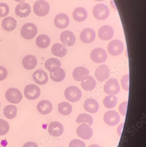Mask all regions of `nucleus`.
Returning a JSON list of instances; mask_svg holds the SVG:
<instances>
[{
    "label": "nucleus",
    "instance_id": "nucleus-22",
    "mask_svg": "<svg viewBox=\"0 0 146 147\" xmlns=\"http://www.w3.org/2000/svg\"><path fill=\"white\" fill-rule=\"evenodd\" d=\"M38 64L37 59L32 55H26L22 60L23 67L27 70H33Z\"/></svg>",
    "mask_w": 146,
    "mask_h": 147
},
{
    "label": "nucleus",
    "instance_id": "nucleus-26",
    "mask_svg": "<svg viewBox=\"0 0 146 147\" xmlns=\"http://www.w3.org/2000/svg\"><path fill=\"white\" fill-rule=\"evenodd\" d=\"M67 52L68 49L66 46L59 43L54 44L52 46V53L57 57H62L66 54Z\"/></svg>",
    "mask_w": 146,
    "mask_h": 147
},
{
    "label": "nucleus",
    "instance_id": "nucleus-38",
    "mask_svg": "<svg viewBox=\"0 0 146 147\" xmlns=\"http://www.w3.org/2000/svg\"><path fill=\"white\" fill-rule=\"evenodd\" d=\"M69 147H86V144L84 142L80 140L75 139L70 142Z\"/></svg>",
    "mask_w": 146,
    "mask_h": 147
},
{
    "label": "nucleus",
    "instance_id": "nucleus-14",
    "mask_svg": "<svg viewBox=\"0 0 146 147\" xmlns=\"http://www.w3.org/2000/svg\"><path fill=\"white\" fill-rule=\"evenodd\" d=\"M31 8L29 4L24 2H21L16 6L15 13L16 15L21 18H25L30 14Z\"/></svg>",
    "mask_w": 146,
    "mask_h": 147
},
{
    "label": "nucleus",
    "instance_id": "nucleus-21",
    "mask_svg": "<svg viewBox=\"0 0 146 147\" xmlns=\"http://www.w3.org/2000/svg\"><path fill=\"white\" fill-rule=\"evenodd\" d=\"M37 108L40 114L45 115L48 114L52 111L53 106L50 101L48 100H43L38 103Z\"/></svg>",
    "mask_w": 146,
    "mask_h": 147
},
{
    "label": "nucleus",
    "instance_id": "nucleus-11",
    "mask_svg": "<svg viewBox=\"0 0 146 147\" xmlns=\"http://www.w3.org/2000/svg\"><path fill=\"white\" fill-rule=\"evenodd\" d=\"M48 131L51 136L54 137H59L63 134L64 127L59 122L53 121L49 125Z\"/></svg>",
    "mask_w": 146,
    "mask_h": 147
},
{
    "label": "nucleus",
    "instance_id": "nucleus-40",
    "mask_svg": "<svg viewBox=\"0 0 146 147\" xmlns=\"http://www.w3.org/2000/svg\"><path fill=\"white\" fill-rule=\"evenodd\" d=\"M8 71L3 66H0V81L5 80L8 76Z\"/></svg>",
    "mask_w": 146,
    "mask_h": 147
},
{
    "label": "nucleus",
    "instance_id": "nucleus-19",
    "mask_svg": "<svg viewBox=\"0 0 146 147\" xmlns=\"http://www.w3.org/2000/svg\"><path fill=\"white\" fill-rule=\"evenodd\" d=\"M54 24L57 28L59 29L66 28L69 24L68 16L64 13H61L55 16Z\"/></svg>",
    "mask_w": 146,
    "mask_h": 147
},
{
    "label": "nucleus",
    "instance_id": "nucleus-15",
    "mask_svg": "<svg viewBox=\"0 0 146 147\" xmlns=\"http://www.w3.org/2000/svg\"><path fill=\"white\" fill-rule=\"evenodd\" d=\"M60 40L64 45L68 47L72 46L76 42V38L73 33L69 30L62 32L60 35Z\"/></svg>",
    "mask_w": 146,
    "mask_h": 147
},
{
    "label": "nucleus",
    "instance_id": "nucleus-45",
    "mask_svg": "<svg viewBox=\"0 0 146 147\" xmlns=\"http://www.w3.org/2000/svg\"><path fill=\"white\" fill-rule=\"evenodd\" d=\"M0 106H1V102H0Z\"/></svg>",
    "mask_w": 146,
    "mask_h": 147
},
{
    "label": "nucleus",
    "instance_id": "nucleus-16",
    "mask_svg": "<svg viewBox=\"0 0 146 147\" xmlns=\"http://www.w3.org/2000/svg\"><path fill=\"white\" fill-rule=\"evenodd\" d=\"M96 34L92 29L86 28L83 30L80 34V39L82 42L90 43L94 41Z\"/></svg>",
    "mask_w": 146,
    "mask_h": 147
},
{
    "label": "nucleus",
    "instance_id": "nucleus-17",
    "mask_svg": "<svg viewBox=\"0 0 146 147\" xmlns=\"http://www.w3.org/2000/svg\"><path fill=\"white\" fill-rule=\"evenodd\" d=\"M98 34L100 39L104 41H108L113 36L114 30L109 26H104L99 30Z\"/></svg>",
    "mask_w": 146,
    "mask_h": 147
},
{
    "label": "nucleus",
    "instance_id": "nucleus-10",
    "mask_svg": "<svg viewBox=\"0 0 146 147\" xmlns=\"http://www.w3.org/2000/svg\"><path fill=\"white\" fill-rule=\"evenodd\" d=\"M120 117L118 112L115 111H109L104 114V120L108 125L115 126L120 121Z\"/></svg>",
    "mask_w": 146,
    "mask_h": 147
},
{
    "label": "nucleus",
    "instance_id": "nucleus-1",
    "mask_svg": "<svg viewBox=\"0 0 146 147\" xmlns=\"http://www.w3.org/2000/svg\"><path fill=\"white\" fill-rule=\"evenodd\" d=\"M38 28L32 23H26L21 29V35L24 38L30 40L33 38L38 33Z\"/></svg>",
    "mask_w": 146,
    "mask_h": 147
},
{
    "label": "nucleus",
    "instance_id": "nucleus-37",
    "mask_svg": "<svg viewBox=\"0 0 146 147\" xmlns=\"http://www.w3.org/2000/svg\"><path fill=\"white\" fill-rule=\"evenodd\" d=\"M129 75L128 74L125 75L121 79V85L124 90L126 91H129Z\"/></svg>",
    "mask_w": 146,
    "mask_h": 147
},
{
    "label": "nucleus",
    "instance_id": "nucleus-29",
    "mask_svg": "<svg viewBox=\"0 0 146 147\" xmlns=\"http://www.w3.org/2000/svg\"><path fill=\"white\" fill-rule=\"evenodd\" d=\"M50 43L51 40L50 38L45 34L40 35L36 38V45L40 48H46L50 45Z\"/></svg>",
    "mask_w": 146,
    "mask_h": 147
},
{
    "label": "nucleus",
    "instance_id": "nucleus-34",
    "mask_svg": "<svg viewBox=\"0 0 146 147\" xmlns=\"http://www.w3.org/2000/svg\"><path fill=\"white\" fill-rule=\"evenodd\" d=\"M76 121L78 124H80V123H86L88 124L89 125H92L93 123V118L92 116L84 113L79 115L76 118Z\"/></svg>",
    "mask_w": 146,
    "mask_h": 147
},
{
    "label": "nucleus",
    "instance_id": "nucleus-4",
    "mask_svg": "<svg viewBox=\"0 0 146 147\" xmlns=\"http://www.w3.org/2000/svg\"><path fill=\"white\" fill-rule=\"evenodd\" d=\"M109 9L104 4H98L94 7L93 10V14L94 17L100 20L107 19L109 15Z\"/></svg>",
    "mask_w": 146,
    "mask_h": 147
},
{
    "label": "nucleus",
    "instance_id": "nucleus-31",
    "mask_svg": "<svg viewBox=\"0 0 146 147\" xmlns=\"http://www.w3.org/2000/svg\"><path fill=\"white\" fill-rule=\"evenodd\" d=\"M72 108L71 105L66 102H62L58 106V112L62 115H69L72 111Z\"/></svg>",
    "mask_w": 146,
    "mask_h": 147
},
{
    "label": "nucleus",
    "instance_id": "nucleus-33",
    "mask_svg": "<svg viewBox=\"0 0 146 147\" xmlns=\"http://www.w3.org/2000/svg\"><path fill=\"white\" fill-rule=\"evenodd\" d=\"M117 97L113 95L108 96L103 100L104 105L107 109H113L114 108L117 103Z\"/></svg>",
    "mask_w": 146,
    "mask_h": 147
},
{
    "label": "nucleus",
    "instance_id": "nucleus-24",
    "mask_svg": "<svg viewBox=\"0 0 146 147\" xmlns=\"http://www.w3.org/2000/svg\"><path fill=\"white\" fill-rule=\"evenodd\" d=\"M61 66L59 60L54 58L49 59L45 63V68L50 72H54L59 70Z\"/></svg>",
    "mask_w": 146,
    "mask_h": 147
},
{
    "label": "nucleus",
    "instance_id": "nucleus-46",
    "mask_svg": "<svg viewBox=\"0 0 146 147\" xmlns=\"http://www.w3.org/2000/svg\"><path fill=\"white\" fill-rule=\"evenodd\" d=\"M0 147H1V146H0Z\"/></svg>",
    "mask_w": 146,
    "mask_h": 147
},
{
    "label": "nucleus",
    "instance_id": "nucleus-5",
    "mask_svg": "<svg viewBox=\"0 0 146 147\" xmlns=\"http://www.w3.org/2000/svg\"><path fill=\"white\" fill-rule=\"evenodd\" d=\"M5 96L9 102L14 104L20 103L23 97L20 91L15 88H11L7 90Z\"/></svg>",
    "mask_w": 146,
    "mask_h": 147
},
{
    "label": "nucleus",
    "instance_id": "nucleus-28",
    "mask_svg": "<svg viewBox=\"0 0 146 147\" xmlns=\"http://www.w3.org/2000/svg\"><path fill=\"white\" fill-rule=\"evenodd\" d=\"M73 17L77 22H81L86 20L87 17V12L86 10L82 7L75 9L73 11Z\"/></svg>",
    "mask_w": 146,
    "mask_h": 147
},
{
    "label": "nucleus",
    "instance_id": "nucleus-20",
    "mask_svg": "<svg viewBox=\"0 0 146 147\" xmlns=\"http://www.w3.org/2000/svg\"><path fill=\"white\" fill-rule=\"evenodd\" d=\"M89 71L88 69L83 67H76L73 70L72 76L76 81L80 82L85 79L89 76Z\"/></svg>",
    "mask_w": 146,
    "mask_h": 147
},
{
    "label": "nucleus",
    "instance_id": "nucleus-32",
    "mask_svg": "<svg viewBox=\"0 0 146 147\" xmlns=\"http://www.w3.org/2000/svg\"><path fill=\"white\" fill-rule=\"evenodd\" d=\"M51 79L55 82H59L62 81L66 77V72L64 69L60 68L59 70L54 72L50 74Z\"/></svg>",
    "mask_w": 146,
    "mask_h": 147
},
{
    "label": "nucleus",
    "instance_id": "nucleus-7",
    "mask_svg": "<svg viewBox=\"0 0 146 147\" xmlns=\"http://www.w3.org/2000/svg\"><path fill=\"white\" fill-rule=\"evenodd\" d=\"M124 50L123 42L119 40H114L108 45L109 53L113 56H118L121 54Z\"/></svg>",
    "mask_w": 146,
    "mask_h": 147
},
{
    "label": "nucleus",
    "instance_id": "nucleus-43",
    "mask_svg": "<svg viewBox=\"0 0 146 147\" xmlns=\"http://www.w3.org/2000/svg\"><path fill=\"white\" fill-rule=\"evenodd\" d=\"M15 1H16L17 2H23L25 1V0H14Z\"/></svg>",
    "mask_w": 146,
    "mask_h": 147
},
{
    "label": "nucleus",
    "instance_id": "nucleus-9",
    "mask_svg": "<svg viewBox=\"0 0 146 147\" xmlns=\"http://www.w3.org/2000/svg\"><path fill=\"white\" fill-rule=\"evenodd\" d=\"M91 59L96 63H102L106 61L108 57L105 50L100 48L95 49L90 53Z\"/></svg>",
    "mask_w": 146,
    "mask_h": 147
},
{
    "label": "nucleus",
    "instance_id": "nucleus-8",
    "mask_svg": "<svg viewBox=\"0 0 146 147\" xmlns=\"http://www.w3.org/2000/svg\"><path fill=\"white\" fill-rule=\"evenodd\" d=\"M104 90V92L108 94H116L120 92V86L116 79L111 78L105 83Z\"/></svg>",
    "mask_w": 146,
    "mask_h": 147
},
{
    "label": "nucleus",
    "instance_id": "nucleus-18",
    "mask_svg": "<svg viewBox=\"0 0 146 147\" xmlns=\"http://www.w3.org/2000/svg\"><path fill=\"white\" fill-rule=\"evenodd\" d=\"M33 79L34 82L39 85L46 84L48 80L47 74L42 70H38L33 73Z\"/></svg>",
    "mask_w": 146,
    "mask_h": 147
},
{
    "label": "nucleus",
    "instance_id": "nucleus-25",
    "mask_svg": "<svg viewBox=\"0 0 146 147\" xmlns=\"http://www.w3.org/2000/svg\"><path fill=\"white\" fill-rule=\"evenodd\" d=\"M2 27L4 30L11 31L15 29L17 26V21L13 17L9 16L3 19L2 21Z\"/></svg>",
    "mask_w": 146,
    "mask_h": 147
},
{
    "label": "nucleus",
    "instance_id": "nucleus-47",
    "mask_svg": "<svg viewBox=\"0 0 146 147\" xmlns=\"http://www.w3.org/2000/svg\"></svg>",
    "mask_w": 146,
    "mask_h": 147
},
{
    "label": "nucleus",
    "instance_id": "nucleus-12",
    "mask_svg": "<svg viewBox=\"0 0 146 147\" xmlns=\"http://www.w3.org/2000/svg\"><path fill=\"white\" fill-rule=\"evenodd\" d=\"M76 133L80 138L84 140H88L91 138L93 132L92 129L89 125L83 123L77 128Z\"/></svg>",
    "mask_w": 146,
    "mask_h": 147
},
{
    "label": "nucleus",
    "instance_id": "nucleus-3",
    "mask_svg": "<svg viewBox=\"0 0 146 147\" xmlns=\"http://www.w3.org/2000/svg\"><path fill=\"white\" fill-rule=\"evenodd\" d=\"M64 95L68 100L73 103L77 102L80 100L82 96V92L77 87L71 86L66 89Z\"/></svg>",
    "mask_w": 146,
    "mask_h": 147
},
{
    "label": "nucleus",
    "instance_id": "nucleus-30",
    "mask_svg": "<svg viewBox=\"0 0 146 147\" xmlns=\"http://www.w3.org/2000/svg\"><path fill=\"white\" fill-rule=\"evenodd\" d=\"M3 112L6 118L12 119H14L17 115V108L15 106L9 105L5 107Z\"/></svg>",
    "mask_w": 146,
    "mask_h": 147
},
{
    "label": "nucleus",
    "instance_id": "nucleus-42",
    "mask_svg": "<svg viewBox=\"0 0 146 147\" xmlns=\"http://www.w3.org/2000/svg\"><path fill=\"white\" fill-rule=\"evenodd\" d=\"M88 147H101L99 145H96V144H92V145H90Z\"/></svg>",
    "mask_w": 146,
    "mask_h": 147
},
{
    "label": "nucleus",
    "instance_id": "nucleus-6",
    "mask_svg": "<svg viewBox=\"0 0 146 147\" xmlns=\"http://www.w3.org/2000/svg\"><path fill=\"white\" fill-rule=\"evenodd\" d=\"M24 94L26 98L28 100H36L40 96V90L37 85L29 84L25 87Z\"/></svg>",
    "mask_w": 146,
    "mask_h": 147
},
{
    "label": "nucleus",
    "instance_id": "nucleus-2",
    "mask_svg": "<svg viewBox=\"0 0 146 147\" xmlns=\"http://www.w3.org/2000/svg\"><path fill=\"white\" fill-rule=\"evenodd\" d=\"M33 10L36 15L40 17H43L48 14L50 6L44 0H39L34 4Z\"/></svg>",
    "mask_w": 146,
    "mask_h": 147
},
{
    "label": "nucleus",
    "instance_id": "nucleus-36",
    "mask_svg": "<svg viewBox=\"0 0 146 147\" xmlns=\"http://www.w3.org/2000/svg\"><path fill=\"white\" fill-rule=\"evenodd\" d=\"M9 12V6L5 3H0V17L6 16Z\"/></svg>",
    "mask_w": 146,
    "mask_h": 147
},
{
    "label": "nucleus",
    "instance_id": "nucleus-35",
    "mask_svg": "<svg viewBox=\"0 0 146 147\" xmlns=\"http://www.w3.org/2000/svg\"><path fill=\"white\" fill-rule=\"evenodd\" d=\"M10 126L7 121L0 119V136L5 135L9 130Z\"/></svg>",
    "mask_w": 146,
    "mask_h": 147
},
{
    "label": "nucleus",
    "instance_id": "nucleus-39",
    "mask_svg": "<svg viewBox=\"0 0 146 147\" xmlns=\"http://www.w3.org/2000/svg\"><path fill=\"white\" fill-rule=\"evenodd\" d=\"M128 102L125 101L121 103L119 106V111L122 115L126 116L127 114V108Z\"/></svg>",
    "mask_w": 146,
    "mask_h": 147
},
{
    "label": "nucleus",
    "instance_id": "nucleus-41",
    "mask_svg": "<svg viewBox=\"0 0 146 147\" xmlns=\"http://www.w3.org/2000/svg\"><path fill=\"white\" fill-rule=\"evenodd\" d=\"M23 147H38V144L33 142H29L25 143Z\"/></svg>",
    "mask_w": 146,
    "mask_h": 147
},
{
    "label": "nucleus",
    "instance_id": "nucleus-13",
    "mask_svg": "<svg viewBox=\"0 0 146 147\" xmlns=\"http://www.w3.org/2000/svg\"><path fill=\"white\" fill-rule=\"evenodd\" d=\"M109 76V68L105 64L100 66L95 71V76L96 79L101 82L108 79Z\"/></svg>",
    "mask_w": 146,
    "mask_h": 147
},
{
    "label": "nucleus",
    "instance_id": "nucleus-44",
    "mask_svg": "<svg viewBox=\"0 0 146 147\" xmlns=\"http://www.w3.org/2000/svg\"><path fill=\"white\" fill-rule=\"evenodd\" d=\"M94 1H104V0H94Z\"/></svg>",
    "mask_w": 146,
    "mask_h": 147
},
{
    "label": "nucleus",
    "instance_id": "nucleus-23",
    "mask_svg": "<svg viewBox=\"0 0 146 147\" xmlns=\"http://www.w3.org/2000/svg\"><path fill=\"white\" fill-rule=\"evenodd\" d=\"M83 107L86 111L93 114L97 112L99 108L98 103L96 100L92 98L86 100L83 104Z\"/></svg>",
    "mask_w": 146,
    "mask_h": 147
},
{
    "label": "nucleus",
    "instance_id": "nucleus-27",
    "mask_svg": "<svg viewBox=\"0 0 146 147\" xmlns=\"http://www.w3.org/2000/svg\"><path fill=\"white\" fill-rule=\"evenodd\" d=\"M96 84V81L94 78L88 76L85 79L82 81L81 86L85 90L91 91L95 88Z\"/></svg>",
    "mask_w": 146,
    "mask_h": 147
}]
</instances>
